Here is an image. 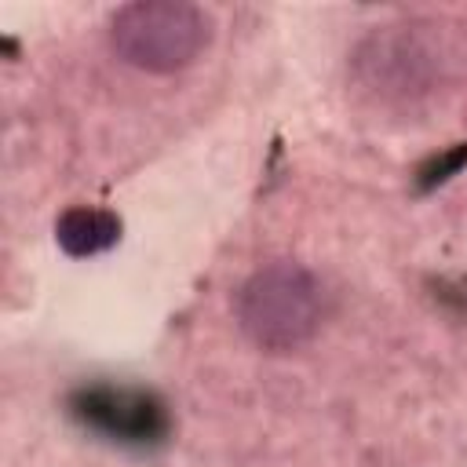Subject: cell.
Returning a JSON list of instances; mask_svg holds the SVG:
<instances>
[{"mask_svg":"<svg viewBox=\"0 0 467 467\" xmlns=\"http://www.w3.org/2000/svg\"><path fill=\"white\" fill-rule=\"evenodd\" d=\"M237 325L241 332L270 354H285L303 347L325 317L321 281L292 259H274L259 266L237 288Z\"/></svg>","mask_w":467,"mask_h":467,"instance_id":"obj_1","label":"cell"},{"mask_svg":"<svg viewBox=\"0 0 467 467\" xmlns=\"http://www.w3.org/2000/svg\"><path fill=\"white\" fill-rule=\"evenodd\" d=\"M460 51L449 47L438 33V26H387L376 29L358 58V80L368 95L383 99V102H416L423 95H431L434 88L445 84V77L452 73Z\"/></svg>","mask_w":467,"mask_h":467,"instance_id":"obj_2","label":"cell"},{"mask_svg":"<svg viewBox=\"0 0 467 467\" xmlns=\"http://www.w3.org/2000/svg\"><path fill=\"white\" fill-rule=\"evenodd\" d=\"M212 40V18L186 0H139L109 18L113 51L146 73H175L190 66Z\"/></svg>","mask_w":467,"mask_h":467,"instance_id":"obj_3","label":"cell"},{"mask_svg":"<svg viewBox=\"0 0 467 467\" xmlns=\"http://www.w3.org/2000/svg\"><path fill=\"white\" fill-rule=\"evenodd\" d=\"M73 416L120 445H153L168 434L164 405L131 387H84L73 394Z\"/></svg>","mask_w":467,"mask_h":467,"instance_id":"obj_4","label":"cell"},{"mask_svg":"<svg viewBox=\"0 0 467 467\" xmlns=\"http://www.w3.org/2000/svg\"><path fill=\"white\" fill-rule=\"evenodd\" d=\"M55 241L62 244L66 255H99L106 248H113L120 241V219L106 208H91V204H77L66 208L55 223Z\"/></svg>","mask_w":467,"mask_h":467,"instance_id":"obj_5","label":"cell"}]
</instances>
